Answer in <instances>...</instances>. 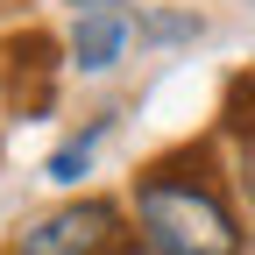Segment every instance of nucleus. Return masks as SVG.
Returning a JSON list of instances; mask_svg holds the SVG:
<instances>
[{"instance_id":"obj_1","label":"nucleus","mask_w":255,"mask_h":255,"mask_svg":"<svg viewBox=\"0 0 255 255\" xmlns=\"http://www.w3.org/2000/svg\"><path fill=\"white\" fill-rule=\"evenodd\" d=\"M128 227L142 255H248V227L227 177L199 149L149 163L128 191Z\"/></svg>"},{"instance_id":"obj_5","label":"nucleus","mask_w":255,"mask_h":255,"mask_svg":"<svg viewBox=\"0 0 255 255\" xmlns=\"http://www.w3.org/2000/svg\"><path fill=\"white\" fill-rule=\"evenodd\" d=\"M114 135V114H100V121H85L71 142H57L50 149V163H43V177L57 184V191H71V184H85L92 177V156H100V142Z\"/></svg>"},{"instance_id":"obj_3","label":"nucleus","mask_w":255,"mask_h":255,"mask_svg":"<svg viewBox=\"0 0 255 255\" xmlns=\"http://www.w3.org/2000/svg\"><path fill=\"white\" fill-rule=\"evenodd\" d=\"M135 43H142V14L128 7V0H114V7H85V14H71V28H64V57H71V71H85V78L121 71Z\"/></svg>"},{"instance_id":"obj_2","label":"nucleus","mask_w":255,"mask_h":255,"mask_svg":"<svg viewBox=\"0 0 255 255\" xmlns=\"http://www.w3.org/2000/svg\"><path fill=\"white\" fill-rule=\"evenodd\" d=\"M121 241H128L121 199H64L36 220H21L7 255H114Z\"/></svg>"},{"instance_id":"obj_4","label":"nucleus","mask_w":255,"mask_h":255,"mask_svg":"<svg viewBox=\"0 0 255 255\" xmlns=\"http://www.w3.org/2000/svg\"><path fill=\"white\" fill-rule=\"evenodd\" d=\"M57 50H64V43H57V36H36V28L7 43V71H0V78H14L7 100H14L28 121H36V114L50 107V92H57V64H64Z\"/></svg>"},{"instance_id":"obj_8","label":"nucleus","mask_w":255,"mask_h":255,"mask_svg":"<svg viewBox=\"0 0 255 255\" xmlns=\"http://www.w3.org/2000/svg\"><path fill=\"white\" fill-rule=\"evenodd\" d=\"M64 7H71V14H85V7H114V0H64Z\"/></svg>"},{"instance_id":"obj_6","label":"nucleus","mask_w":255,"mask_h":255,"mask_svg":"<svg viewBox=\"0 0 255 255\" xmlns=\"http://www.w3.org/2000/svg\"><path fill=\"white\" fill-rule=\"evenodd\" d=\"M142 36H156V43H191L199 21H191V14H142Z\"/></svg>"},{"instance_id":"obj_7","label":"nucleus","mask_w":255,"mask_h":255,"mask_svg":"<svg viewBox=\"0 0 255 255\" xmlns=\"http://www.w3.org/2000/svg\"><path fill=\"white\" fill-rule=\"evenodd\" d=\"M241 184H248V199H255V128H241Z\"/></svg>"}]
</instances>
